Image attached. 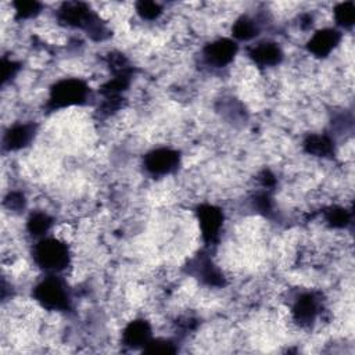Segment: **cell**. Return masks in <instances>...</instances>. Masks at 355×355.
Returning a JSON list of instances; mask_svg holds the SVG:
<instances>
[{
	"label": "cell",
	"mask_w": 355,
	"mask_h": 355,
	"mask_svg": "<svg viewBox=\"0 0 355 355\" xmlns=\"http://www.w3.org/2000/svg\"><path fill=\"white\" fill-rule=\"evenodd\" d=\"M332 21L333 25L340 31L343 29V32L352 29L355 21V5L352 2L333 5Z\"/></svg>",
	"instance_id": "obj_1"
}]
</instances>
